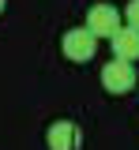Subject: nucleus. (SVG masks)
Returning <instances> with one entry per match:
<instances>
[{"label":"nucleus","instance_id":"0eeeda50","mask_svg":"<svg viewBox=\"0 0 139 150\" xmlns=\"http://www.w3.org/2000/svg\"><path fill=\"white\" fill-rule=\"evenodd\" d=\"M4 4H8V0H0V11H4Z\"/></svg>","mask_w":139,"mask_h":150},{"label":"nucleus","instance_id":"7ed1b4c3","mask_svg":"<svg viewBox=\"0 0 139 150\" xmlns=\"http://www.w3.org/2000/svg\"><path fill=\"white\" fill-rule=\"evenodd\" d=\"M87 30L94 38H113L120 34V11L113 4H94L90 11H87Z\"/></svg>","mask_w":139,"mask_h":150},{"label":"nucleus","instance_id":"423d86ee","mask_svg":"<svg viewBox=\"0 0 139 150\" xmlns=\"http://www.w3.org/2000/svg\"><path fill=\"white\" fill-rule=\"evenodd\" d=\"M128 26L139 30V0H128Z\"/></svg>","mask_w":139,"mask_h":150},{"label":"nucleus","instance_id":"39448f33","mask_svg":"<svg viewBox=\"0 0 139 150\" xmlns=\"http://www.w3.org/2000/svg\"><path fill=\"white\" fill-rule=\"evenodd\" d=\"M109 41H113V56H120V60H139V30L135 26H120V34H113Z\"/></svg>","mask_w":139,"mask_h":150},{"label":"nucleus","instance_id":"f257e3e1","mask_svg":"<svg viewBox=\"0 0 139 150\" xmlns=\"http://www.w3.org/2000/svg\"><path fill=\"white\" fill-rule=\"evenodd\" d=\"M101 86H105L109 94H128L132 86H135V64L113 56V60L101 68Z\"/></svg>","mask_w":139,"mask_h":150},{"label":"nucleus","instance_id":"20e7f679","mask_svg":"<svg viewBox=\"0 0 139 150\" xmlns=\"http://www.w3.org/2000/svg\"><path fill=\"white\" fill-rule=\"evenodd\" d=\"M45 143H49V150H79L83 146V131H79L75 120H53Z\"/></svg>","mask_w":139,"mask_h":150},{"label":"nucleus","instance_id":"f03ea898","mask_svg":"<svg viewBox=\"0 0 139 150\" xmlns=\"http://www.w3.org/2000/svg\"><path fill=\"white\" fill-rule=\"evenodd\" d=\"M60 49H64V56H68V60L83 64V60H90V56H94V49H98V38L90 34L87 26H75V30H68V34L60 38Z\"/></svg>","mask_w":139,"mask_h":150}]
</instances>
